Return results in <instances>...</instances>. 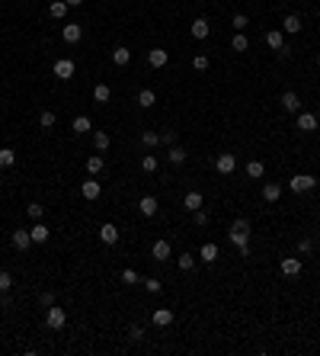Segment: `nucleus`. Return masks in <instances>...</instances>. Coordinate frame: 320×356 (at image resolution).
I'll list each match as a JSON object with an SVG mask.
<instances>
[{"label": "nucleus", "mask_w": 320, "mask_h": 356, "mask_svg": "<svg viewBox=\"0 0 320 356\" xmlns=\"http://www.w3.org/2000/svg\"><path fill=\"white\" fill-rule=\"evenodd\" d=\"M99 170H103V157H99V154L87 157V174H99Z\"/></svg>", "instance_id": "f704fd0d"}, {"label": "nucleus", "mask_w": 320, "mask_h": 356, "mask_svg": "<svg viewBox=\"0 0 320 356\" xmlns=\"http://www.w3.org/2000/svg\"><path fill=\"white\" fill-rule=\"evenodd\" d=\"M45 324H48L51 331H61V327L67 324V311H64V308H58V305H51L48 314H45Z\"/></svg>", "instance_id": "f03ea898"}, {"label": "nucleus", "mask_w": 320, "mask_h": 356, "mask_svg": "<svg viewBox=\"0 0 320 356\" xmlns=\"http://www.w3.org/2000/svg\"><path fill=\"white\" fill-rule=\"evenodd\" d=\"M80 193H84V199H87V202H93V199H99V193H103V186H99L96 180H84V186H80Z\"/></svg>", "instance_id": "f8f14e48"}, {"label": "nucleus", "mask_w": 320, "mask_h": 356, "mask_svg": "<svg viewBox=\"0 0 320 356\" xmlns=\"http://www.w3.org/2000/svg\"><path fill=\"white\" fill-rule=\"evenodd\" d=\"M317 67H320V58H317Z\"/></svg>", "instance_id": "603ef678"}, {"label": "nucleus", "mask_w": 320, "mask_h": 356, "mask_svg": "<svg viewBox=\"0 0 320 356\" xmlns=\"http://www.w3.org/2000/svg\"><path fill=\"white\" fill-rule=\"evenodd\" d=\"M74 71H77V67H74L71 58H58V61H54V77H58V80H71Z\"/></svg>", "instance_id": "20e7f679"}, {"label": "nucleus", "mask_w": 320, "mask_h": 356, "mask_svg": "<svg viewBox=\"0 0 320 356\" xmlns=\"http://www.w3.org/2000/svg\"><path fill=\"white\" fill-rule=\"evenodd\" d=\"M141 283H144V289H147V292H154V296H157V292L163 289V283H160L157 276H144V279H141Z\"/></svg>", "instance_id": "473e14b6"}, {"label": "nucleus", "mask_w": 320, "mask_h": 356, "mask_svg": "<svg viewBox=\"0 0 320 356\" xmlns=\"http://www.w3.org/2000/svg\"><path fill=\"white\" fill-rule=\"evenodd\" d=\"M298 128H301V132H317V116L314 113H298Z\"/></svg>", "instance_id": "4468645a"}, {"label": "nucleus", "mask_w": 320, "mask_h": 356, "mask_svg": "<svg viewBox=\"0 0 320 356\" xmlns=\"http://www.w3.org/2000/svg\"><path fill=\"white\" fill-rule=\"evenodd\" d=\"M282 32H288V36H295V32H301V16H295V13H288V16L282 19Z\"/></svg>", "instance_id": "a211bd4d"}, {"label": "nucleus", "mask_w": 320, "mask_h": 356, "mask_svg": "<svg viewBox=\"0 0 320 356\" xmlns=\"http://www.w3.org/2000/svg\"><path fill=\"white\" fill-rule=\"evenodd\" d=\"M151 321L157 327H167V324H173V311H170V308H157V311L151 314Z\"/></svg>", "instance_id": "6ab92c4d"}, {"label": "nucleus", "mask_w": 320, "mask_h": 356, "mask_svg": "<svg viewBox=\"0 0 320 356\" xmlns=\"http://www.w3.org/2000/svg\"><path fill=\"white\" fill-rule=\"evenodd\" d=\"M278 270H282V273H285L288 279H295V276H301L304 263H301V257H282V263H278Z\"/></svg>", "instance_id": "7ed1b4c3"}, {"label": "nucleus", "mask_w": 320, "mask_h": 356, "mask_svg": "<svg viewBox=\"0 0 320 356\" xmlns=\"http://www.w3.org/2000/svg\"><path fill=\"white\" fill-rule=\"evenodd\" d=\"M314 186H317V180L311 174H298V177H291V180H288L291 193H308V189H314Z\"/></svg>", "instance_id": "f257e3e1"}, {"label": "nucleus", "mask_w": 320, "mask_h": 356, "mask_svg": "<svg viewBox=\"0 0 320 356\" xmlns=\"http://www.w3.org/2000/svg\"><path fill=\"white\" fill-rule=\"evenodd\" d=\"M266 45H269L272 52H278V49L285 45V32H282V29H272V32H266Z\"/></svg>", "instance_id": "aec40b11"}, {"label": "nucleus", "mask_w": 320, "mask_h": 356, "mask_svg": "<svg viewBox=\"0 0 320 356\" xmlns=\"http://www.w3.org/2000/svg\"><path fill=\"white\" fill-rule=\"evenodd\" d=\"M54 122H58V116L48 113V109H45V113L39 116V125H42V128H54Z\"/></svg>", "instance_id": "e433bc0d"}, {"label": "nucleus", "mask_w": 320, "mask_h": 356, "mask_svg": "<svg viewBox=\"0 0 320 356\" xmlns=\"http://www.w3.org/2000/svg\"><path fill=\"white\" fill-rule=\"evenodd\" d=\"M167 157H170V164H186V148H180V145H170V151H167Z\"/></svg>", "instance_id": "5701e85b"}, {"label": "nucleus", "mask_w": 320, "mask_h": 356, "mask_svg": "<svg viewBox=\"0 0 320 356\" xmlns=\"http://www.w3.org/2000/svg\"><path fill=\"white\" fill-rule=\"evenodd\" d=\"M154 103H157V93H154V90H147V87H144V90L138 93V106H141V109H151Z\"/></svg>", "instance_id": "393cba45"}, {"label": "nucleus", "mask_w": 320, "mask_h": 356, "mask_svg": "<svg viewBox=\"0 0 320 356\" xmlns=\"http://www.w3.org/2000/svg\"><path fill=\"white\" fill-rule=\"evenodd\" d=\"M160 145H176V132H173V128H167V132H160Z\"/></svg>", "instance_id": "79ce46f5"}, {"label": "nucleus", "mask_w": 320, "mask_h": 356, "mask_svg": "<svg viewBox=\"0 0 320 356\" xmlns=\"http://www.w3.org/2000/svg\"><path fill=\"white\" fill-rule=\"evenodd\" d=\"M42 205H39V202H29V205H26V215H29L32 218V222H42Z\"/></svg>", "instance_id": "c9c22d12"}, {"label": "nucleus", "mask_w": 320, "mask_h": 356, "mask_svg": "<svg viewBox=\"0 0 320 356\" xmlns=\"http://www.w3.org/2000/svg\"><path fill=\"white\" fill-rule=\"evenodd\" d=\"M61 39H64L67 45L80 42V39H84V26H80V23H67L64 29H61Z\"/></svg>", "instance_id": "39448f33"}, {"label": "nucleus", "mask_w": 320, "mask_h": 356, "mask_svg": "<svg viewBox=\"0 0 320 356\" xmlns=\"http://www.w3.org/2000/svg\"><path fill=\"white\" fill-rule=\"evenodd\" d=\"M192 215H195V225H199V228H202V225H208V215H205V212H192Z\"/></svg>", "instance_id": "8fccbe9b"}, {"label": "nucleus", "mask_w": 320, "mask_h": 356, "mask_svg": "<svg viewBox=\"0 0 320 356\" xmlns=\"http://www.w3.org/2000/svg\"><path fill=\"white\" fill-rule=\"evenodd\" d=\"M13 289V276L6 270H0V292H10Z\"/></svg>", "instance_id": "a19ab883"}, {"label": "nucleus", "mask_w": 320, "mask_h": 356, "mask_svg": "<svg viewBox=\"0 0 320 356\" xmlns=\"http://www.w3.org/2000/svg\"><path fill=\"white\" fill-rule=\"evenodd\" d=\"M99 241L109 244V247H112V244H119V228H115L112 222H106L103 228H99Z\"/></svg>", "instance_id": "9d476101"}, {"label": "nucleus", "mask_w": 320, "mask_h": 356, "mask_svg": "<svg viewBox=\"0 0 320 356\" xmlns=\"http://www.w3.org/2000/svg\"><path fill=\"white\" fill-rule=\"evenodd\" d=\"M230 49H234V52H247V49H250V39L243 36V32H234V39H230Z\"/></svg>", "instance_id": "c85d7f7f"}, {"label": "nucleus", "mask_w": 320, "mask_h": 356, "mask_svg": "<svg viewBox=\"0 0 320 356\" xmlns=\"http://www.w3.org/2000/svg\"><path fill=\"white\" fill-rule=\"evenodd\" d=\"M71 128H74V132H77V135H87V132H90V128H93L90 116H77V119L71 122Z\"/></svg>", "instance_id": "4be33fe9"}, {"label": "nucleus", "mask_w": 320, "mask_h": 356, "mask_svg": "<svg viewBox=\"0 0 320 356\" xmlns=\"http://www.w3.org/2000/svg\"><path fill=\"white\" fill-rule=\"evenodd\" d=\"M176 263H180V270H183V273H192V270H195V257H192V254H183L180 260H176Z\"/></svg>", "instance_id": "72a5a7b5"}, {"label": "nucleus", "mask_w": 320, "mask_h": 356, "mask_svg": "<svg viewBox=\"0 0 320 356\" xmlns=\"http://www.w3.org/2000/svg\"><path fill=\"white\" fill-rule=\"evenodd\" d=\"M170 254H173L170 241H163V237H160V241H154V247H151V257L154 260H160V263H163V260H170Z\"/></svg>", "instance_id": "9b49d317"}, {"label": "nucleus", "mask_w": 320, "mask_h": 356, "mask_svg": "<svg viewBox=\"0 0 320 356\" xmlns=\"http://www.w3.org/2000/svg\"><path fill=\"white\" fill-rule=\"evenodd\" d=\"M138 209H141V215L151 218V215H157L160 205H157V199H154V196H141V199H138Z\"/></svg>", "instance_id": "2eb2a0df"}, {"label": "nucleus", "mask_w": 320, "mask_h": 356, "mask_svg": "<svg viewBox=\"0 0 320 356\" xmlns=\"http://www.w3.org/2000/svg\"><path fill=\"white\" fill-rule=\"evenodd\" d=\"M192 67H195V71H205V67H208V58H205V55H195V58H192Z\"/></svg>", "instance_id": "a18cd8bd"}, {"label": "nucleus", "mask_w": 320, "mask_h": 356, "mask_svg": "<svg viewBox=\"0 0 320 356\" xmlns=\"http://www.w3.org/2000/svg\"><path fill=\"white\" fill-rule=\"evenodd\" d=\"M230 228H237V231H250V222H247V218H237Z\"/></svg>", "instance_id": "09e8293b"}, {"label": "nucleus", "mask_w": 320, "mask_h": 356, "mask_svg": "<svg viewBox=\"0 0 320 356\" xmlns=\"http://www.w3.org/2000/svg\"><path fill=\"white\" fill-rule=\"evenodd\" d=\"M263 170H266V167H263V161H250L247 164V177H250V180H260Z\"/></svg>", "instance_id": "7c9ffc66"}, {"label": "nucleus", "mask_w": 320, "mask_h": 356, "mask_svg": "<svg viewBox=\"0 0 320 356\" xmlns=\"http://www.w3.org/2000/svg\"><path fill=\"white\" fill-rule=\"evenodd\" d=\"M93 148H96V151H106L109 148V132H93Z\"/></svg>", "instance_id": "2f4dec72"}, {"label": "nucleus", "mask_w": 320, "mask_h": 356, "mask_svg": "<svg viewBox=\"0 0 320 356\" xmlns=\"http://www.w3.org/2000/svg\"><path fill=\"white\" fill-rule=\"evenodd\" d=\"M311 250H314V241H311V237H301V241H298V254H311Z\"/></svg>", "instance_id": "c03bdc74"}, {"label": "nucleus", "mask_w": 320, "mask_h": 356, "mask_svg": "<svg viewBox=\"0 0 320 356\" xmlns=\"http://www.w3.org/2000/svg\"><path fill=\"white\" fill-rule=\"evenodd\" d=\"M199 257L205 260V263H215V260H218V244H212V241H208V244H202Z\"/></svg>", "instance_id": "a878e982"}, {"label": "nucleus", "mask_w": 320, "mask_h": 356, "mask_svg": "<svg viewBox=\"0 0 320 356\" xmlns=\"http://www.w3.org/2000/svg\"><path fill=\"white\" fill-rule=\"evenodd\" d=\"M112 61H115L119 67H125L128 61H132V52H128L125 45H119V49H112Z\"/></svg>", "instance_id": "b1692460"}, {"label": "nucleus", "mask_w": 320, "mask_h": 356, "mask_svg": "<svg viewBox=\"0 0 320 356\" xmlns=\"http://www.w3.org/2000/svg\"><path fill=\"white\" fill-rule=\"evenodd\" d=\"M189 29H192V36H195V39H208L212 26H208V19H205V16H199V19H192V26H189Z\"/></svg>", "instance_id": "dca6fc26"}, {"label": "nucleus", "mask_w": 320, "mask_h": 356, "mask_svg": "<svg viewBox=\"0 0 320 356\" xmlns=\"http://www.w3.org/2000/svg\"><path fill=\"white\" fill-rule=\"evenodd\" d=\"M247 26H250V16H247V13H234V29L243 32Z\"/></svg>", "instance_id": "4c0bfd02"}, {"label": "nucleus", "mask_w": 320, "mask_h": 356, "mask_svg": "<svg viewBox=\"0 0 320 356\" xmlns=\"http://www.w3.org/2000/svg\"><path fill=\"white\" fill-rule=\"evenodd\" d=\"M67 6H84V0H64Z\"/></svg>", "instance_id": "3c124183"}, {"label": "nucleus", "mask_w": 320, "mask_h": 356, "mask_svg": "<svg viewBox=\"0 0 320 356\" xmlns=\"http://www.w3.org/2000/svg\"><path fill=\"white\" fill-rule=\"evenodd\" d=\"M170 61V52H163V49H151L147 52V64L151 67H163Z\"/></svg>", "instance_id": "f3484780"}, {"label": "nucleus", "mask_w": 320, "mask_h": 356, "mask_svg": "<svg viewBox=\"0 0 320 356\" xmlns=\"http://www.w3.org/2000/svg\"><path fill=\"white\" fill-rule=\"evenodd\" d=\"M29 235H32V244H45L51 237V228H48V225H42V222H36L29 228Z\"/></svg>", "instance_id": "0eeeda50"}, {"label": "nucleus", "mask_w": 320, "mask_h": 356, "mask_svg": "<svg viewBox=\"0 0 320 356\" xmlns=\"http://www.w3.org/2000/svg\"><path fill=\"white\" fill-rule=\"evenodd\" d=\"M39 305L51 308V305H54V296H51V292H42V296H39Z\"/></svg>", "instance_id": "49530a36"}, {"label": "nucleus", "mask_w": 320, "mask_h": 356, "mask_svg": "<svg viewBox=\"0 0 320 356\" xmlns=\"http://www.w3.org/2000/svg\"><path fill=\"white\" fill-rule=\"evenodd\" d=\"M141 141H144L147 148H154V145H160V135H157V132H151V128H147V132L141 135Z\"/></svg>", "instance_id": "ea45409f"}, {"label": "nucleus", "mask_w": 320, "mask_h": 356, "mask_svg": "<svg viewBox=\"0 0 320 356\" xmlns=\"http://www.w3.org/2000/svg\"><path fill=\"white\" fill-rule=\"evenodd\" d=\"M13 164H16V151L13 148H0V170L13 167Z\"/></svg>", "instance_id": "bb28decb"}, {"label": "nucleus", "mask_w": 320, "mask_h": 356, "mask_svg": "<svg viewBox=\"0 0 320 356\" xmlns=\"http://www.w3.org/2000/svg\"><path fill=\"white\" fill-rule=\"evenodd\" d=\"M122 283H125V286H138L141 276H138L135 270H122Z\"/></svg>", "instance_id": "58836bf2"}, {"label": "nucleus", "mask_w": 320, "mask_h": 356, "mask_svg": "<svg viewBox=\"0 0 320 356\" xmlns=\"http://www.w3.org/2000/svg\"><path fill=\"white\" fill-rule=\"evenodd\" d=\"M278 196H282V186H278V183H263V199L266 202H278Z\"/></svg>", "instance_id": "412c9836"}, {"label": "nucleus", "mask_w": 320, "mask_h": 356, "mask_svg": "<svg viewBox=\"0 0 320 356\" xmlns=\"http://www.w3.org/2000/svg\"><path fill=\"white\" fill-rule=\"evenodd\" d=\"M109 97H112L109 84H96V87H93V100H96V103H109Z\"/></svg>", "instance_id": "c756f323"}, {"label": "nucleus", "mask_w": 320, "mask_h": 356, "mask_svg": "<svg viewBox=\"0 0 320 356\" xmlns=\"http://www.w3.org/2000/svg\"><path fill=\"white\" fill-rule=\"evenodd\" d=\"M234 167H237V157L234 154H218L215 157V170H218V174H234Z\"/></svg>", "instance_id": "423d86ee"}, {"label": "nucleus", "mask_w": 320, "mask_h": 356, "mask_svg": "<svg viewBox=\"0 0 320 356\" xmlns=\"http://www.w3.org/2000/svg\"><path fill=\"white\" fill-rule=\"evenodd\" d=\"M67 10H71V6H67L64 0H51V6H48V13H51L54 19H64V16H67Z\"/></svg>", "instance_id": "cd10ccee"}, {"label": "nucleus", "mask_w": 320, "mask_h": 356, "mask_svg": "<svg viewBox=\"0 0 320 356\" xmlns=\"http://www.w3.org/2000/svg\"><path fill=\"white\" fill-rule=\"evenodd\" d=\"M10 241H13V247H16V250H29L32 235H29L26 228H16V231H13V237H10Z\"/></svg>", "instance_id": "6e6552de"}, {"label": "nucleus", "mask_w": 320, "mask_h": 356, "mask_svg": "<svg viewBox=\"0 0 320 356\" xmlns=\"http://www.w3.org/2000/svg\"><path fill=\"white\" fill-rule=\"evenodd\" d=\"M202 202H205V199H202V193H199V189H189V193H186V199H183L186 212H199V209H202Z\"/></svg>", "instance_id": "ddd939ff"}, {"label": "nucleus", "mask_w": 320, "mask_h": 356, "mask_svg": "<svg viewBox=\"0 0 320 356\" xmlns=\"http://www.w3.org/2000/svg\"><path fill=\"white\" fill-rule=\"evenodd\" d=\"M128 337H132V340H135V344H138V340H141V337H144V327H138V324H135V327H132V331H128Z\"/></svg>", "instance_id": "de8ad7c7"}, {"label": "nucleus", "mask_w": 320, "mask_h": 356, "mask_svg": "<svg viewBox=\"0 0 320 356\" xmlns=\"http://www.w3.org/2000/svg\"><path fill=\"white\" fill-rule=\"evenodd\" d=\"M141 170H147V174H154V170H157V157H151V154H147L144 161H141Z\"/></svg>", "instance_id": "37998d69"}, {"label": "nucleus", "mask_w": 320, "mask_h": 356, "mask_svg": "<svg viewBox=\"0 0 320 356\" xmlns=\"http://www.w3.org/2000/svg\"><path fill=\"white\" fill-rule=\"evenodd\" d=\"M282 109H285V113H301V100H298L295 90H285L282 93Z\"/></svg>", "instance_id": "1a4fd4ad"}]
</instances>
